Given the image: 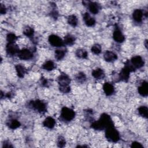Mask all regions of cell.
Listing matches in <instances>:
<instances>
[{"label": "cell", "mask_w": 148, "mask_h": 148, "mask_svg": "<svg viewBox=\"0 0 148 148\" xmlns=\"http://www.w3.org/2000/svg\"><path fill=\"white\" fill-rule=\"evenodd\" d=\"M113 126V123L110 117L106 113L101 114L99 119L97 121H94L91 124V128L96 130H102Z\"/></svg>", "instance_id": "obj_1"}, {"label": "cell", "mask_w": 148, "mask_h": 148, "mask_svg": "<svg viewBox=\"0 0 148 148\" xmlns=\"http://www.w3.org/2000/svg\"><path fill=\"white\" fill-rule=\"evenodd\" d=\"M105 136L106 139L112 142H116L120 139V135L118 131L114 128V125L106 129Z\"/></svg>", "instance_id": "obj_2"}, {"label": "cell", "mask_w": 148, "mask_h": 148, "mask_svg": "<svg viewBox=\"0 0 148 148\" xmlns=\"http://www.w3.org/2000/svg\"><path fill=\"white\" fill-rule=\"evenodd\" d=\"M29 105L31 106V108L34 109L39 113H44L46 111V104L42 101H31Z\"/></svg>", "instance_id": "obj_3"}, {"label": "cell", "mask_w": 148, "mask_h": 148, "mask_svg": "<svg viewBox=\"0 0 148 148\" xmlns=\"http://www.w3.org/2000/svg\"><path fill=\"white\" fill-rule=\"evenodd\" d=\"M75 113L74 111L69 108L64 107L61 110V116L65 121H71L75 117Z\"/></svg>", "instance_id": "obj_4"}, {"label": "cell", "mask_w": 148, "mask_h": 148, "mask_svg": "<svg viewBox=\"0 0 148 148\" xmlns=\"http://www.w3.org/2000/svg\"><path fill=\"white\" fill-rule=\"evenodd\" d=\"M49 42L51 45L54 47H61L63 46L64 42L58 36L56 35H51L49 37Z\"/></svg>", "instance_id": "obj_5"}, {"label": "cell", "mask_w": 148, "mask_h": 148, "mask_svg": "<svg viewBox=\"0 0 148 148\" xmlns=\"http://www.w3.org/2000/svg\"><path fill=\"white\" fill-rule=\"evenodd\" d=\"M18 57L21 60H28L32 57V54L29 50L27 49H24L19 51L18 53Z\"/></svg>", "instance_id": "obj_6"}, {"label": "cell", "mask_w": 148, "mask_h": 148, "mask_svg": "<svg viewBox=\"0 0 148 148\" xmlns=\"http://www.w3.org/2000/svg\"><path fill=\"white\" fill-rule=\"evenodd\" d=\"M131 62L132 64V65L134 68H139L143 66L144 64V61L142 59V58L139 56H134L133 57L131 60Z\"/></svg>", "instance_id": "obj_7"}, {"label": "cell", "mask_w": 148, "mask_h": 148, "mask_svg": "<svg viewBox=\"0 0 148 148\" xmlns=\"http://www.w3.org/2000/svg\"><path fill=\"white\" fill-rule=\"evenodd\" d=\"M6 50L9 55H14L19 52L18 47L14 43H8L6 47Z\"/></svg>", "instance_id": "obj_8"}, {"label": "cell", "mask_w": 148, "mask_h": 148, "mask_svg": "<svg viewBox=\"0 0 148 148\" xmlns=\"http://www.w3.org/2000/svg\"><path fill=\"white\" fill-rule=\"evenodd\" d=\"M70 81L71 80L69 76L65 73L61 74L58 78V82L59 83V86L69 85Z\"/></svg>", "instance_id": "obj_9"}, {"label": "cell", "mask_w": 148, "mask_h": 148, "mask_svg": "<svg viewBox=\"0 0 148 148\" xmlns=\"http://www.w3.org/2000/svg\"><path fill=\"white\" fill-rule=\"evenodd\" d=\"M113 39H114V40L119 43L123 42L125 39V38H124V35H123V34L121 33V31L118 28H116L114 31V32L113 34Z\"/></svg>", "instance_id": "obj_10"}, {"label": "cell", "mask_w": 148, "mask_h": 148, "mask_svg": "<svg viewBox=\"0 0 148 148\" xmlns=\"http://www.w3.org/2000/svg\"><path fill=\"white\" fill-rule=\"evenodd\" d=\"M138 92L139 93L143 96H147L148 94V84L145 81H144L140 86L138 87Z\"/></svg>", "instance_id": "obj_11"}, {"label": "cell", "mask_w": 148, "mask_h": 148, "mask_svg": "<svg viewBox=\"0 0 148 148\" xmlns=\"http://www.w3.org/2000/svg\"><path fill=\"white\" fill-rule=\"evenodd\" d=\"M83 20L87 26H93L95 23V20L94 18L91 17L88 13H85L83 14Z\"/></svg>", "instance_id": "obj_12"}, {"label": "cell", "mask_w": 148, "mask_h": 148, "mask_svg": "<svg viewBox=\"0 0 148 148\" xmlns=\"http://www.w3.org/2000/svg\"><path fill=\"white\" fill-rule=\"evenodd\" d=\"M103 56H104V58H105V61H106L108 62L113 61L116 60L117 58V55L115 53H114L113 52L110 51H105Z\"/></svg>", "instance_id": "obj_13"}, {"label": "cell", "mask_w": 148, "mask_h": 148, "mask_svg": "<svg viewBox=\"0 0 148 148\" xmlns=\"http://www.w3.org/2000/svg\"><path fill=\"white\" fill-rule=\"evenodd\" d=\"M103 89L106 95H112L114 91L113 86L109 83H105L103 86Z\"/></svg>", "instance_id": "obj_14"}, {"label": "cell", "mask_w": 148, "mask_h": 148, "mask_svg": "<svg viewBox=\"0 0 148 148\" xmlns=\"http://www.w3.org/2000/svg\"><path fill=\"white\" fill-rule=\"evenodd\" d=\"M43 124L45 127L49 128H53L55 124L56 121L54 119L51 117H47L43 122Z\"/></svg>", "instance_id": "obj_15"}, {"label": "cell", "mask_w": 148, "mask_h": 148, "mask_svg": "<svg viewBox=\"0 0 148 148\" xmlns=\"http://www.w3.org/2000/svg\"><path fill=\"white\" fill-rule=\"evenodd\" d=\"M92 76L97 79H101L105 77V73L102 69L100 68H97L92 71Z\"/></svg>", "instance_id": "obj_16"}, {"label": "cell", "mask_w": 148, "mask_h": 148, "mask_svg": "<svg viewBox=\"0 0 148 148\" xmlns=\"http://www.w3.org/2000/svg\"><path fill=\"white\" fill-rule=\"evenodd\" d=\"M88 7L90 12L93 14H97L99 9V5L96 2H89L88 3Z\"/></svg>", "instance_id": "obj_17"}, {"label": "cell", "mask_w": 148, "mask_h": 148, "mask_svg": "<svg viewBox=\"0 0 148 148\" xmlns=\"http://www.w3.org/2000/svg\"><path fill=\"white\" fill-rule=\"evenodd\" d=\"M133 18L136 22H140L143 17V12L140 9H136L132 14Z\"/></svg>", "instance_id": "obj_18"}, {"label": "cell", "mask_w": 148, "mask_h": 148, "mask_svg": "<svg viewBox=\"0 0 148 148\" xmlns=\"http://www.w3.org/2000/svg\"><path fill=\"white\" fill-rule=\"evenodd\" d=\"M15 68H16V71L18 76L20 77H24L26 72V69L24 68V66H23L21 64H17L16 65Z\"/></svg>", "instance_id": "obj_19"}, {"label": "cell", "mask_w": 148, "mask_h": 148, "mask_svg": "<svg viewBox=\"0 0 148 148\" xmlns=\"http://www.w3.org/2000/svg\"><path fill=\"white\" fill-rule=\"evenodd\" d=\"M42 68L47 71H51L54 68V64L51 61H47L43 64Z\"/></svg>", "instance_id": "obj_20"}, {"label": "cell", "mask_w": 148, "mask_h": 148, "mask_svg": "<svg viewBox=\"0 0 148 148\" xmlns=\"http://www.w3.org/2000/svg\"><path fill=\"white\" fill-rule=\"evenodd\" d=\"M68 23L73 27H75L77 24V18L75 15H70L68 17Z\"/></svg>", "instance_id": "obj_21"}, {"label": "cell", "mask_w": 148, "mask_h": 148, "mask_svg": "<svg viewBox=\"0 0 148 148\" xmlns=\"http://www.w3.org/2000/svg\"><path fill=\"white\" fill-rule=\"evenodd\" d=\"M75 39L71 35H67L64 37V43L68 45H72L75 42Z\"/></svg>", "instance_id": "obj_22"}, {"label": "cell", "mask_w": 148, "mask_h": 148, "mask_svg": "<svg viewBox=\"0 0 148 148\" xmlns=\"http://www.w3.org/2000/svg\"><path fill=\"white\" fill-rule=\"evenodd\" d=\"M147 112L148 109L146 106H141L138 108V112L143 117L147 118Z\"/></svg>", "instance_id": "obj_23"}, {"label": "cell", "mask_w": 148, "mask_h": 148, "mask_svg": "<svg viewBox=\"0 0 148 148\" xmlns=\"http://www.w3.org/2000/svg\"><path fill=\"white\" fill-rule=\"evenodd\" d=\"M8 125H9V128H10L11 129H16L18 127H20V123L18 120L14 119V120H10Z\"/></svg>", "instance_id": "obj_24"}, {"label": "cell", "mask_w": 148, "mask_h": 148, "mask_svg": "<svg viewBox=\"0 0 148 148\" xmlns=\"http://www.w3.org/2000/svg\"><path fill=\"white\" fill-rule=\"evenodd\" d=\"M76 56L81 58H86L87 57V52L83 49H78L76 51Z\"/></svg>", "instance_id": "obj_25"}, {"label": "cell", "mask_w": 148, "mask_h": 148, "mask_svg": "<svg viewBox=\"0 0 148 148\" xmlns=\"http://www.w3.org/2000/svg\"><path fill=\"white\" fill-rule=\"evenodd\" d=\"M65 54V53L63 50H57L55 51V53H54L55 58L58 60H60L62 59Z\"/></svg>", "instance_id": "obj_26"}, {"label": "cell", "mask_w": 148, "mask_h": 148, "mask_svg": "<svg viewBox=\"0 0 148 148\" xmlns=\"http://www.w3.org/2000/svg\"><path fill=\"white\" fill-rule=\"evenodd\" d=\"M23 33L25 35H26L27 36H28V37H31L34 34V30L33 29L29 27V26H27L25 27L24 28V30H23Z\"/></svg>", "instance_id": "obj_27"}, {"label": "cell", "mask_w": 148, "mask_h": 148, "mask_svg": "<svg viewBox=\"0 0 148 148\" xmlns=\"http://www.w3.org/2000/svg\"><path fill=\"white\" fill-rule=\"evenodd\" d=\"M86 79V75L83 72H80L76 76V80H77V82H79V83L84 82Z\"/></svg>", "instance_id": "obj_28"}, {"label": "cell", "mask_w": 148, "mask_h": 148, "mask_svg": "<svg viewBox=\"0 0 148 148\" xmlns=\"http://www.w3.org/2000/svg\"><path fill=\"white\" fill-rule=\"evenodd\" d=\"M91 51L95 54H98L101 52V47L98 44H95L94 45L91 47Z\"/></svg>", "instance_id": "obj_29"}, {"label": "cell", "mask_w": 148, "mask_h": 148, "mask_svg": "<svg viewBox=\"0 0 148 148\" xmlns=\"http://www.w3.org/2000/svg\"><path fill=\"white\" fill-rule=\"evenodd\" d=\"M6 39L8 43H14L17 39V36L13 33L8 34L6 36Z\"/></svg>", "instance_id": "obj_30"}, {"label": "cell", "mask_w": 148, "mask_h": 148, "mask_svg": "<svg viewBox=\"0 0 148 148\" xmlns=\"http://www.w3.org/2000/svg\"><path fill=\"white\" fill-rule=\"evenodd\" d=\"M59 89L62 92L67 93L70 91V86L69 85L59 86Z\"/></svg>", "instance_id": "obj_31"}, {"label": "cell", "mask_w": 148, "mask_h": 148, "mask_svg": "<svg viewBox=\"0 0 148 148\" xmlns=\"http://www.w3.org/2000/svg\"><path fill=\"white\" fill-rule=\"evenodd\" d=\"M57 145L58 147H62L65 145V140L63 137L62 136L59 137L57 142Z\"/></svg>", "instance_id": "obj_32"}, {"label": "cell", "mask_w": 148, "mask_h": 148, "mask_svg": "<svg viewBox=\"0 0 148 148\" xmlns=\"http://www.w3.org/2000/svg\"><path fill=\"white\" fill-rule=\"evenodd\" d=\"M131 147H133V148H142L143 147V146L139 142H134L131 146Z\"/></svg>", "instance_id": "obj_33"}, {"label": "cell", "mask_w": 148, "mask_h": 148, "mask_svg": "<svg viewBox=\"0 0 148 148\" xmlns=\"http://www.w3.org/2000/svg\"><path fill=\"white\" fill-rule=\"evenodd\" d=\"M6 9L5 6L3 4H1V7H0V12H1V13L2 14H5L6 13Z\"/></svg>", "instance_id": "obj_34"}, {"label": "cell", "mask_w": 148, "mask_h": 148, "mask_svg": "<svg viewBox=\"0 0 148 148\" xmlns=\"http://www.w3.org/2000/svg\"><path fill=\"white\" fill-rule=\"evenodd\" d=\"M12 147V146L9 142H5L3 144V147Z\"/></svg>", "instance_id": "obj_35"}, {"label": "cell", "mask_w": 148, "mask_h": 148, "mask_svg": "<svg viewBox=\"0 0 148 148\" xmlns=\"http://www.w3.org/2000/svg\"><path fill=\"white\" fill-rule=\"evenodd\" d=\"M42 85H43V86H46L47 84V80L45 79H42Z\"/></svg>", "instance_id": "obj_36"}]
</instances>
